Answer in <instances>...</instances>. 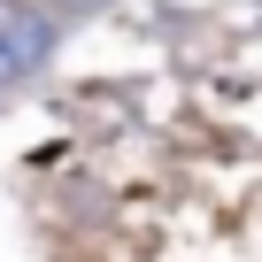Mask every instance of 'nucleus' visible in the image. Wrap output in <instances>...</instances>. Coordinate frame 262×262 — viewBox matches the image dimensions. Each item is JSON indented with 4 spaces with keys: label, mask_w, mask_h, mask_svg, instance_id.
I'll list each match as a JSON object with an SVG mask.
<instances>
[{
    "label": "nucleus",
    "mask_w": 262,
    "mask_h": 262,
    "mask_svg": "<svg viewBox=\"0 0 262 262\" xmlns=\"http://www.w3.org/2000/svg\"><path fill=\"white\" fill-rule=\"evenodd\" d=\"M8 62H16V54H8V39H0V70H8Z\"/></svg>",
    "instance_id": "obj_1"
}]
</instances>
